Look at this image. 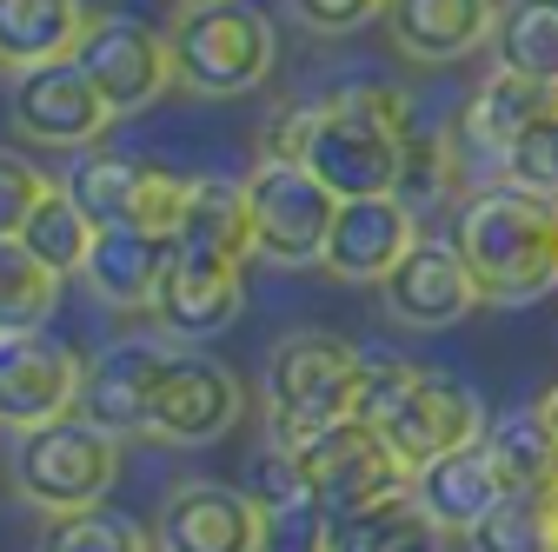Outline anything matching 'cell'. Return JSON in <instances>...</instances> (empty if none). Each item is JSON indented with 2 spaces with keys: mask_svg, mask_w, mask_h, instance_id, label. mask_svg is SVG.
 I'll return each mask as SVG.
<instances>
[{
  "mask_svg": "<svg viewBox=\"0 0 558 552\" xmlns=\"http://www.w3.org/2000/svg\"><path fill=\"white\" fill-rule=\"evenodd\" d=\"M545 120H558V87L538 81V74H519V67H493V74L478 81V94L465 100V120L452 127L459 173H478L485 187H499L506 154Z\"/></svg>",
  "mask_w": 558,
  "mask_h": 552,
  "instance_id": "cell-7",
  "label": "cell"
},
{
  "mask_svg": "<svg viewBox=\"0 0 558 552\" xmlns=\"http://www.w3.org/2000/svg\"><path fill=\"white\" fill-rule=\"evenodd\" d=\"M452 180H459V141L439 133V127H412L405 133V160H399V200L418 214V206L446 200Z\"/></svg>",
  "mask_w": 558,
  "mask_h": 552,
  "instance_id": "cell-31",
  "label": "cell"
},
{
  "mask_svg": "<svg viewBox=\"0 0 558 552\" xmlns=\"http://www.w3.org/2000/svg\"><path fill=\"white\" fill-rule=\"evenodd\" d=\"M538 412H545V427H551V433H558V380H551V386H545V399H538Z\"/></svg>",
  "mask_w": 558,
  "mask_h": 552,
  "instance_id": "cell-38",
  "label": "cell"
},
{
  "mask_svg": "<svg viewBox=\"0 0 558 552\" xmlns=\"http://www.w3.org/2000/svg\"><path fill=\"white\" fill-rule=\"evenodd\" d=\"M452 247L465 253L478 293L493 307H532L558 287V200L525 193L512 180L478 187L459 206Z\"/></svg>",
  "mask_w": 558,
  "mask_h": 552,
  "instance_id": "cell-1",
  "label": "cell"
},
{
  "mask_svg": "<svg viewBox=\"0 0 558 552\" xmlns=\"http://www.w3.org/2000/svg\"><path fill=\"white\" fill-rule=\"evenodd\" d=\"M293 459L306 472L313 500L326 506V519H345V513H366V506H386V500L412 493V466L392 453V440L373 420H360V412L313 433V440H300Z\"/></svg>",
  "mask_w": 558,
  "mask_h": 552,
  "instance_id": "cell-4",
  "label": "cell"
},
{
  "mask_svg": "<svg viewBox=\"0 0 558 552\" xmlns=\"http://www.w3.org/2000/svg\"><path fill=\"white\" fill-rule=\"evenodd\" d=\"M246 307V266L220 260V253H199V247H173L167 266V287H160V326L180 339H206V333H227Z\"/></svg>",
  "mask_w": 558,
  "mask_h": 552,
  "instance_id": "cell-17",
  "label": "cell"
},
{
  "mask_svg": "<svg viewBox=\"0 0 558 552\" xmlns=\"http://www.w3.org/2000/svg\"><path fill=\"white\" fill-rule=\"evenodd\" d=\"M81 386H87V367L74 360V347H60L47 333L0 339V420H8V433H34L81 412Z\"/></svg>",
  "mask_w": 558,
  "mask_h": 552,
  "instance_id": "cell-9",
  "label": "cell"
},
{
  "mask_svg": "<svg viewBox=\"0 0 558 552\" xmlns=\"http://www.w3.org/2000/svg\"><path fill=\"white\" fill-rule=\"evenodd\" d=\"M418 247V214L399 193H373V200H339V220L326 233V273L339 287H379L386 273Z\"/></svg>",
  "mask_w": 558,
  "mask_h": 552,
  "instance_id": "cell-15",
  "label": "cell"
},
{
  "mask_svg": "<svg viewBox=\"0 0 558 552\" xmlns=\"http://www.w3.org/2000/svg\"><path fill=\"white\" fill-rule=\"evenodd\" d=\"M60 280L47 260H34L21 240H0V326L8 333H40V320L60 300Z\"/></svg>",
  "mask_w": 558,
  "mask_h": 552,
  "instance_id": "cell-28",
  "label": "cell"
},
{
  "mask_svg": "<svg viewBox=\"0 0 558 552\" xmlns=\"http://www.w3.org/2000/svg\"><path fill=\"white\" fill-rule=\"evenodd\" d=\"M160 552H266V513L246 487L227 479H186L167 493L160 526H154Z\"/></svg>",
  "mask_w": 558,
  "mask_h": 552,
  "instance_id": "cell-11",
  "label": "cell"
},
{
  "mask_svg": "<svg viewBox=\"0 0 558 552\" xmlns=\"http://www.w3.org/2000/svg\"><path fill=\"white\" fill-rule=\"evenodd\" d=\"M74 60L87 67V81L107 94V107H113L120 120L140 113V107H154V100L180 81L173 40L154 34L147 21H120V14H113V21H94Z\"/></svg>",
  "mask_w": 558,
  "mask_h": 552,
  "instance_id": "cell-10",
  "label": "cell"
},
{
  "mask_svg": "<svg viewBox=\"0 0 558 552\" xmlns=\"http://www.w3.org/2000/svg\"><path fill=\"white\" fill-rule=\"evenodd\" d=\"M14 472H21V493L47 513H81V506H100L120 479V440L100 433L87 412H66L53 427H34L21 433V453H14Z\"/></svg>",
  "mask_w": 558,
  "mask_h": 552,
  "instance_id": "cell-5",
  "label": "cell"
},
{
  "mask_svg": "<svg viewBox=\"0 0 558 552\" xmlns=\"http://www.w3.org/2000/svg\"><path fill=\"white\" fill-rule=\"evenodd\" d=\"M506 180H512V187H525V193H545V200H558V120L532 127L525 141L506 154Z\"/></svg>",
  "mask_w": 558,
  "mask_h": 552,
  "instance_id": "cell-33",
  "label": "cell"
},
{
  "mask_svg": "<svg viewBox=\"0 0 558 552\" xmlns=\"http://www.w3.org/2000/svg\"><path fill=\"white\" fill-rule=\"evenodd\" d=\"M246 200H253L259 260H272V266H319L326 260V233L339 220V193L306 160H259L246 173Z\"/></svg>",
  "mask_w": 558,
  "mask_h": 552,
  "instance_id": "cell-6",
  "label": "cell"
},
{
  "mask_svg": "<svg viewBox=\"0 0 558 552\" xmlns=\"http://www.w3.org/2000/svg\"><path fill=\"white\" fill-rule=\"evenodd\" d=\"M326 532H332V519H326L319 500H300L287 513H266V552H326Z\"/></svg>",
  "mask_w": 558,
  "mask_h": 552,
  "instance_id": "cell-34",
  "label": "cell"
},
{
  "mask_svg": "<svg viewBox=\"0 0 558 552\" xmlns=\"http://www.w3.org/2000/svg\"><path fill=\"white\" fill-rule=\"evenodd\" d=\"M506 493H512V479L499 472V459H493V446H485V440H472V446H459V453H446V459H433V466L412 472V500L433 513V526L446 539L452 532L465 539Z\"/></svg>",
  "mask_w": 558,
  "mask_h": 552,
  "instance_id": "cell-18",
  "label": "cell"
},
{
  "mask_svg": "<svg viewBox=\"0 0 558 552\" xmlns=\"http://www.w3.org/2000/svg\"><path fill=\"white\" fill-rule=\"evenodd\" d=\"M167 266H173V240L133 233V227H100V240L87 253V287L120 313H154Z\"/></svg>",
  "mask_w": 558,
  "mask_h": 552,
  "instance_id": "cell-20",
  "label": "cell"
},
{
  "mask_svg": "<svg viewBox=\"0 0 558 552\" xmlns=\"http://www.w3.org/2000/svg\"><path fill=\"white\" fill-rule=\"evenodd\" d=\"M240 380L206 360V353H173L160 386H154V440L167 446H214L240 427Z\"/></svg>",
  "mask_w": 558,
  "mask_h": 552,
  "instance_id": "cell-13",
  "label": "cell"
},
{
  "mask_svg": "<svg viewBox=\"0 0 558 552\" xmlns=\"http://www.w3.org/2000/svg\"><path fill=\"white\" fill-rule=\"evenodd\" d=\"M418 380V367L392 347H360V420H386V412L399 406V393Z\"/></svg>",
  "mask_w": 558,
  "mask_h": 552,
  "instance_id": "cell-32",
  "label": "cell"
},
{
  "mask_svg": "<svg viewBox=\"0 0 558 552\" xmlns=\"http://www.w3.org/2000/svg\"><path fill=\"white\" fill-rule=\"evenodd\" d=\"M167 360H173V347H160V339H120V347H107L87 367L81 412L100 433H113V440L154 433V386H160Z\"/></svg>",
  "mask_w": 558,
  "mask_h": 552,
  "instance_id": "cell-16",
  "label": "cell"
},
{
  "mask_svg": "<svg viewBox=\"0 0 558 552\" xmlns=\"http://www.w3.org/2000/svg\"><path fill=\"white\" fill-rule=\"evenodd\" d=\"M493 47H499V67H519V74H538L558 87V0H506Z\"/></svg>",
  "mask_w": 558,
  "mask_h": 552,
  "instance_id": "cell-27",
  "label": "cell"
},
{
  "mask_svg": "<svg viewBox=\"0 0 558 552\" xmlns=\"http://www.w3.org/2000/svg\"><path fill=\"white\" fill-rule=\"evenodd\" d=\"M313 133H319V107H279L266 127H259V160H306L313 147Z\"/></svg>",
  "mask_w": 558,
  "mask_h": 552,
  "instance_id": "cell-35",
  "label": "cell"
},
{
  "mask_svg": "<svg viewBox=\"0 0 558 552\" xmlns=\"http://www.w3.org/2000/svg\"><path fill=\"white\" fill-rule=\"evenodd\" d=\"M140 173H147V160H120V154H87L66 167V193H74L87 206L94 227H126L133 214V193H140Z\"/></svg>",
  "mask_w": 558,
  "mask_h": 552,
  "instance_id": "cell-29",
  "label": "cell"
},
{
  "mask_svg": "<svg viewBox=\"0 0 558 552\" xmlns=\"http://www.w3.org/2000/svg\"><path fill=\"white\" fill-rule=\"evenodd\" d=\"M180 247H199V253H220V260H253L259 240H253V200H246V180H193V206H186V233Z\"/></svg>",
  "mask_w": 558,
  "mask_h": 552,
  "instance_id": "cell-22",
  "label": "cell"
},
{
  "mask_svg": "<svg viewBox=\"0 0 558 552\" xmlns=\"http://www.w3.org/2000/svg\"><path fill=\"white\" fill-rule=\"evenodd\" d=\"M87 40L81 0H0V60L27 74V67L74 60Z\"/></svg>",
  "mask_w": 558,
  "mask_h": 552,
  "instance_id": "cell-21",
  "label": "cell"
},
{
  "mask_svg": "<svg viewBox=\"0 0 558 552\" xmlns=\"http://www.w3.org/2000/svg\"><path fill=\"white\" fill-rule=\"evenodd\" d=\"M485 446H493L499 472L519 487H558V433L545 427L538 406H519V412H499L493 427H485Z\"/></svg>",
  "mask_w": 558,
  "mask_h": 552,
  "instance_id": "cell-26",
  "label": "cell"
},
{
  "mask_svg": "<svg viewBox=\"0 0 558 552\" xmlns=\"http://www.w3.org/2000/svg\"><path fill=\"white\" fill-rule=\"evenodd\" d=\"M360 412V347L326 326H300L266 353V427L279 446H300Z\"/></svg>",
  "mask_w": 558,
  "mask_h": 552,
  "instance_id": "cell-2",
  "label": "cell"
},
{
  "mask_svg": "<svg viewBox=\"0 0 558 552\" xmlns=\"http://www.w3.org/2000/svg\"><path fill=\"white\" fill-rule=\"evenodd\" d=\"M439 539L446 532L433 526V513L418 506L412 493H399L386 506H366V513L332 519L326 552H439Z\"/></svg>",
  "mask_w": 558,
  "mask_h": 552,
  "instance_id": "cell-23",
  "label": "cell"
},
{
  "mask_svg": "<svg viewBox=\"0 0 558 552\" xmlns=\"http://www.w3.org/2000/svg\"><path fill=\"white\" fill-rule=\"evenodd\" d=\"M300 8V21L313 27V34H360L366 21H379L392 0H293Z\"/></svg>",
  "mask_w": 558,
  "mask_h": 552,
  "instance_id": "cell-37",
  "label": "cell"
},
{
  "mask_svg": "<svg viewBox=\"0 0 558 552\" xmlns=\"http://www.w3.org/2000/svg\"><path fill=\"white\" fill-rule=\"evenodd\" d=\"M40 552H160L126 513L107 506H81V513H47Z\"/></svg>",
  "mask_w": 558,
  "mask_h": 552,
  "instance_id": "cell-30",
  "label": "cell"
},
{
  "mask_svg": "<svg viewBox=\"0 0 558 552\" xmlns=\"http://www.w3.org/2000/svg\"><path fill=\"white\" fill-rule=\"evenodd\" d=\"M34 260H47L53 273H87V253L100 240V227L87 220V206L66 193V187H47V200L27 214V227L14 233Z\"/></svg>",
  "mask_w": 558,
  "mask_h": 552,
  "instance_id": "cell-25",
  "label": "cell"
},
{
  "mask_svg": "<svg viewBox=\"0 0 558 552\" xmlns=\"http://www.w3.org/2000/svg\"><path fill=\"white\" fill-rule=\"evenodd\" d=\"M472 552H558V487H519L465 532Z\"/></svg>",
  "mask_w": 558,
  "mask_h": 552,
  "instance_id": "cell-24",
  "label": "cell"
},
{
  "mask_svg": "<svg viewBox=\"0 0 558 552\" xmlns=\"http://www.w3.org/2000/svg\"><path fill=\"white\" fill-rule=\"evenodd\" d=\"M485 427H493V420H485L478 393L459 386L439 367H418V380L399 393V406L379 420V433L392 440V453L412 472L433 466V459H446V453H459V446H472V440H485Z\"/></svg>",
  "mask_w": 558,
  "mask_h": 552,
  "instance_id": "cell-8",
  "label": "cell"
},
{
  "mask_svg": "<svg viewBox=\"0 0 558 552\" xmlns=\"http://www.w3.org/2000/svg\"><path fill=\"white\" fill-rule=\"evenodd\" d=\"M173 67L193 94H214V100H233V94H253L266 74H272V21L246 0H186L173 14Z\"/></svg>",
  "mask_w": 558,
  "mask_h": 552,
  "instance_id": "cell-3",
  "label": "cell"
},
{
  "mask_svg": "<svg viewBox=\"0 0 558 552\" xmlns=\"http://www.w3.org/2000/svg\"><path fill=\"white\" fill-rule=\"evenodd\" d=\"M499 8L506 0H392L386 27H392V47L405 60L446 67L499 34Z\"/></svg>",
  "mask_w": 558,
  "mask_h": 552,
  "instance_id": "cell-19",
  "label": "cell"
},
{
  "mask_svg": "<svg viewBox=\"0 0 558 552\" xmlns=\"http://www.w3.org/2000/svg\"><path fill=\"white\" fill-rule=\"evenodd\" d=\"M120 113L107 107V94L87 81L81 60H53V67H27L14 74V127L40 147H94Z\"/></svg>",
  "mask_w": 558,
  "mask_h": 552,
  "instance_id": "cell-12",
  "label": "cell"
},
{
  "mask_svg": "<svg viewBox=\"0 0 558 552\" xmlns=\"http://www.w3.org/2000/svg\"><path fill=\"white\" fill-rule=\"evenodd\" d=\"M379 300H386V313H392L399 326H412V333H446V326H459L485 293H478V280H472V266H465L459 247L418 240V247L386 273V280H379Z\"/></svg>",
  "mask_w": 558,
  "mask_h": 552,
  "instance_id": "cell-14",
  "label": "cell"
},
{
  "mask_svg": "<svg viewBox=\"0 0 558 552\" xmlns=\"http://www.w3.org/2000/svg\"><path fill=\"white\" fill-rule=\"evenodd\" d=\"M47 200V180L21 160V154H8V160H0V233H21L27 227V214H34V206Z\"/></svg>",
  "mask_w": 558,
  "mask_h": 552,
  "instance_id": "cell-36",
  "label": "cell"
}]
</instances>
